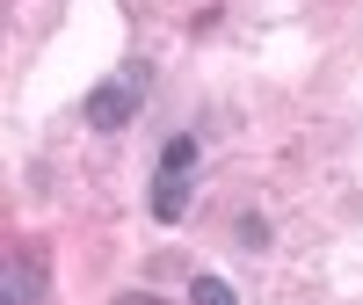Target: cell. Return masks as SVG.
Instances as JSON below:
<instances>
[{
  "label": "cell",
  "instance_id": "6da1fadb",
  "mask_svg": "<svg viewBox=\"0 0 363 305\" xmlns=\"http://www.w3.org/2000/svg\"><path fill=\"white\" fill-rule=\"evenodd\" d=\"M189 196H196V138L174 131L160 145V174H153V218L160 226H182L189 218Z\"/></svg>",
  "mask_w": 363,
  "mask_h": 305
},
{
  "label": "cell",
  "instance_id": "7a4b0ae2",
  "mask_svg": "<svg viewBox=\"0 0 363 305\" xmlns=\"http://www.w3.org/2000/svg\"><path fill=\"white\" fill-rule=\"evenodd\" d=\"M138 102H145V66H124V73H109L95 95L80 102V116H87L95 131H124L131 116H138Z\"/></svg>",
  "mask_w": 363,
  "mask_h": 305
},
{
  "label": "cell",
  "instance_id": "3957f363",
  "mask_svg": "<svg viewBox=\"0 0 363 305\" xmlns=\"http://www.w3.org/2000/svg\"><path fill=\"white\" fill-rule=\"evenodd\" d=\"M37 291H44V269L29 262V255H15L8 277H0V305H37Z\"/></svg>",
  "mask_w": 363,
  "mask_h": 305
},
{
  "label": "cell",
  "instance_id": "277c9868",
  "mask_svg": "<svg viewBox=\"0 0 363 305\" xmlns=\"http://www.w3.org/2000/svg\"><path fill=\"white\" fill-rule=\"evenodd\" d=\"M189 305H240V298H233L225 277H196V284H189Z\"/></svg>",
  "mask_w": 363,
  "mask_h": 305
},
{
  "label": "cell",
  "instance_id": "5b68a950",
  "mask_svg": "<svg viewBox=\"0 0 363 305\" xmlns=\"http://www.w3.org/2000/svg\"><path fill=\"white\" fill-rule=\"evenodd\" d=\"M116 305H153V298H116Z\"/></svg>",
  "mask_w": 363,
  "mask_h": 305
}]
</instances>
